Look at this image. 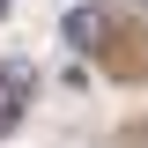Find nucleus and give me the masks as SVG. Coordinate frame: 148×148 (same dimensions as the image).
<instances>
[{"label": "nucleus", "mask_w": 148, "mask_h": 148, "mask_svg": "<svg viewBox=\"0 0 148 148\" xmlns=\"http://www.w3.org/2000/svg\"><path fill=\"white\" fill-rule=\"evenodd\" d=\"M67 45H96V15H89V8L67 15Z\"/></svg>", "instance_id": "nucleus-2"}, {"label": "nucleus", "mask_w": 148, "mask_h": 148, "mask_svg": "<svg viewBox=\"0 0 148 148\" xmlns=\"http://www.w3.org/2000/svg\"><path fill=\"white\" fill-rule=\"evenodd\" d=\"M22 104H30V67H0V133L15 126Z\"/></svg>", "instance_id": "nucleus-1"}]
</instances>
